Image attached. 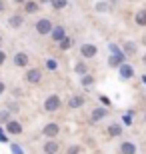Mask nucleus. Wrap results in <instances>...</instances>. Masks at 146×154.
I'll list each match as a JSON object with an SVG mask.
<instances>
[{"instance_id":"f8f14e48","label":"nucleus","mask_w":146,"mask_h":154,"mask_svg":"<svg viewBox=\"0 0 146 154\" xmlns=\"http://www.w3.org/2000/svg\"><path fill=\"white\" fill-rule=\"evenodd\" d=\"M22 22H24V18L20 16V14H14V16L8 18V24H10L12 28H18V26H22Z\"/></svg>"},{"instance_id":"6e6552de","label":"nucleus","mask_w":146,"mask_h":154,"mask_svg":"<svg viewBox=\"0 0 146 154\" xmlns=\"http://www.w3.org/2000/svg\"><path fill=\"white\" fill-rule=\"evenodd\" d=\"M50 34H52V40H54V42H60V40L66 38V32H64V28H62V26H54Z\"/></svg>"},{"instance_id":"c756f323","label":"nucleus","mask_w":146,"mask_h":154,"mask_svg":"<svg viewBox=\"0 0 146 154\" xmlns=\"http://www.w3.org/2000/svg\"><path fill=\"white\" fill-rule=\"evenodd\" d=\"M96 8H98V10H106L108 6H106V2H98V6H96Z\"/></svg>"},{"instance_id":"473e14b6","label":"nucleus","mask_w":146,"mask_h":154,"mask_svg":"<svg viewBox=\"0 0 146 154\" xmlns=\"http://www.w3.org/2000/svg\"><path fill=\"white\" fill-rule=\"evenodd\" d=\"M6 140H8V138H6L4 134H2V130H0V142H6Z\"/></svg>"},{"instance_id":"423d86ee","label":"nucleus","mask_w":146,"mask_h":154,"mask_svg":"<svg viewBox=\"0 0 146 154\" xmlns=\"http://www.w3.org/2000/svg\"><path fill=\"white\" fill-rule=\"evenodd\" d=\"M14 64H16L18 68H26L28 66V54L26 52H18L16 56H14Z\"/></svg>"},{"instance_id":"72a5a7b5","label":"nucleus","mask_w":146,"mask_h":154,"mask_svg":"<svg viewBox=\"0 0 146 154\" xmlns=\"http://www.w3.org/2000/svg\"><path fill=\"white\" fill-rule=\"evenodd\" d=\"M4 92V82H0V94Z\"/></svg>"},{"instance_id":"f257e3e1","label":"nucleus","mask_w":146,"mask_h":154,"mask_svg":"<svg viewBox=\"0 0 146 154\" xmlns=\"http://www.w3.org/2000/svg\"><path fill=\"white\" fill-rule=\"evenodd\" d=\"M52 28H54V26H52L50 18H40L38 22H36V32H38V34H42V36L50 34Z\"/></svg>"},{"instance_id":"4be33fe9","label":"nucleus","mask_w":146,"mask_h":154,"mask_svg":"<svg viewBox=\"0 0 146 154\" xmlns=\"http://www.w3.org/2000/svg\"><path fill=\"white\" fill-rule=\"evenodd\" d=\"M74 70H76L78 74H82V76H84V74H86V70H88V68H86V64H84V62H78L76 66H74Z\"/></svg>"},{"instance_id":"2f4dec72","label":"nucleus","mask_w":146,"mask_h":154,"mask_svg":"<svg viewBox=\"0 0 146 154\" xmlns=\"http://www.w3.org/2000/svg\"><path fill=\"white\" fill-rule=\"evenodd\" d=\"M8 110H18V106H16V104H12V102H10V104H8Z\"/></svg>"},{"instance_id":"bb28decb","label":"nucleus","mask_w":146,"mask_h":154,"mask_svg":"<svg viewBox=\"0 0 146 154\" xmlns=\"http://www.w3.org/2000/svg\"><path fill=\"white\" fill-rule=\"evenodd\" d=\"M132 122V112H128V114L124 116V124H130Z\"/></svg>"},{"instance_id":"f03ea898","label":"nucleus","mask_w":146,"mask_h":154,"mask_svg":"<svg viewBox=\"0 0 146 154\" xmlns=\"http://www.w3.org/2000/svg\"><path fill=\"white\" fill-rule=\"evenodd\" d=\"M60 108V96H56V94H52V96H48L44 100V110L46 112H54V110Z\"/></svg>"},{"instance_id":"9d476101","label":"nucleus","mask_w":146,"mask_h":154,"mask_svg":"<svg viewBox=\"0 0 146 154\" xmlns=\"http://www.w3.org/2000/svg\"><path fill=\"white\" fill-rule=\"evenodd\" d=\"M120 68V78H132L134 76V70L130 64H122V66H118Z\"/></svg>"},{"instance_id":"f704fd0d","label":"nucleus","mask_w":146,"mask_h":154,"mask_svg":"<svg viewBox=\"0 0 146 154\" xmlns=\"http://www.w3.org/2000/svg\"><path fill=\"white\" fill-rule=\"evenodd\" d=\"M4 10V2H2V0H0V12Z\"/></svg>"},{"instance_id":"c85d7f7f","label":"nucleus","mask_w":146,"mask_h":154,"mask_svg":"<svg viewBox=\"0 0 146 154\" xmlns=\"http://www.w3.org/2000/svg\"><path fill=\"white\" fill-rule=\"evenodd\" d=\"M100 102L104 104V106H110V100H108V96H100Z\"/></svg>"},{"instance_id":"39448f33","label":"nucleus","mask_w":146,"mask_h":154,"mask_svg":"<svg viewBox=\"0 0 146 154\" xmlns=\"http://www.w3.org/2000/svg\"><path fill=\"white\" fill-rule=\"evenodd\" d=\"M44 136H48V138H54V136H58V134H60V126L58 124H54V122H52V124H46L44 126Z\"/></svg>"},{"instance_id":"412c9836","label":"nucleus","mask_w":146,"mask_h":154,"mask_svg":"<svg viewBox=\"0 0 146 154\" xmlns=\"http://www.w3.org/2000/svg\"><path fill=\"white\" fill-rule=\"evenodd\" d=\"M52 8H56V10H60V8H64L66 6V0H50Z\"/></svg>"},{"instance_id":"f3484780","label":"nucleus","mask_w":146,"mask_h":154,"mask_svg":"<svg viewBox=\"0 0 146 154\" xmlns=\"http://www.w3.org/2000/svg\"><path fill=\"white\" fill-rule=\"evenodd\" d=\"M108 134H110V136H120V134H122L120 124H110L108 126Z\"/></svg>"},{"instance_id":"b1692460","label":"nucleus","mask_w":146,"mask_h":154,"mask_svg":"<svg viewBox=\"0 0 146 154\" xmlns=\"http://www.w3.org/2000/svg\"><path fill=\"white\" fill-rule=\"evenodd\" d=\"M8 120H10L8 110H0V122H8Z\"/></svg>"},{"instance_id":"58836bf2","label":"nucleus","mask_w":146,"mask_h":154,"mask_svg":"<svg viewBox=\"0 0 146 154\" xmlns=\"http://www.w3.org/2000/svg\"><path fill=\"white\" fill-rule=\"evenodd\" d=\"M16 2H24V0H16Z\"/></svg>"},{"instance_id":"dca6fc26","label":"nucleus","mask_w":146,"mask_h":154,"mask_svg":"<svg viewBox=\"0 0 146 154\" xmlns=\"http://www.w3.org/2000/svg\"><path fill=\"white\" fill-rule=\"evenodd\" d=\"M120 150H122V154H134L136 152V146L132 142H124L122 146H120Z\"/></svg>"},{"instance_id":"2eb2a0df","label":"nucleus","mask_w":146,"mask_h":154,"mask_svg":"<svg viewBox=\"0 0 146 154\" xmlns=\"http://www.w3.org/2000/svg\"><path fill=\"white\" fill-rule=\"evenodd\" d=\"M136 24H138V26H146V10H138L136 12Z\"/></svg>"},{"instance_id":"0eeeda50","label":"nucleus","mask_w":146,"mask_h":154,"mask_svg":"<svg viewBox=\"0 0 146 154\" xmlns=\"http://www.w3.org/2000/svg\"><path fill=\"white\" fill-rule=\"evenodd\" d=\"M6 132H10V134H22V126L16 120H8L6 122Z\"/></svg>"},{"instance_id":"4c0bfd02","label":"nucleus","mask_w":146,"mask_h":154,"mask_svg":"<svg viewBox=\"0 0 146 154\" xmlns=\"http://www.w3.org/2000/svg\"><path fill=\"white\" fill-rule=\"evenodd\" d=\"M40 2H50V0H40Z\"/></svg>"},{"instance_id":"a878e982","label":"nucleus","mask_w":146,"mask_h":154,"mask_svg":"<svg viewBox=\"0 0 146 154\" xmlns=\"http://www.w3.org/2000/svg\"><path fill=\"white\" fill-rule=\"evenodd\" d=\"M78 152H80L78 146H70V148H68V154H78Z\"/></svg>"},{"instance_id":"6ab92c4d","label":"nucleus","mask_w":146,"mask_h":154,"mask_svg":"<svg viewBox=\"0 0 146 154\" xmlns=\"http://www.w3.org/2000/svg\"><path fill=\"white\" fill-rule=\"evenodd\" d=\"M24 10L28 12V14H32V12H38V4H36V2H26V4H24Z\"/></svg>"},{"instance_id":"4468645a","label":"nucleus","mask_w":146,"mask_h":154,"mask_svg":"<svg viewBox=\"0 0 146 154\" xmlns=\"http://www.w3.org/2000/svg\"><path fill=\"white\" fill-rule=\"evenodd\" d=\"M124 54H128V56H134L136 54V44L134 42H124Z\"/></svg>"},{"instance_id":"cd10ccee","label":"nucleus","mask_w":146,"mask_h":154,"mask_svg":"<svg viewBox=\"0 0 146 154\" xmlns=\"http://www.w3.org/2000/svg\"><path fill=\"white\" fill-rule=\"evenodd\" d=\"M12 152H14V154H22V150H20L18 144H12Z\"/></svg>"},{"instance_id":"e433bc0d","label":"nucleus","mask_w":146,"mask_h":154,"mask_svg":"<svg viewBox=\"0 0 146 154\" xmlns=\"http://www.w3.org/2000/svg\"><path fill=\"white\" fill-rule=\"evenodd\" d=\"M142 60H144V64H146V54H144V58H142Z\"/></svg>"},{"instance_id":"c9c22d12","label":"nucleus","mask_w":146,"mask_h":154,"mask_svg":"<svg viewBox=\"0 0 146 154\" xmlns=\"http://www.w3.org/2000/svg\"><path fill=\"white\" fill-rule=\"evenodd\" d=\"M142 80H144V84H146V76H142Z\"/></svg>"},{"instance_id":"ddd939ff","label":"nucleus","mask_w":146,"mask_h":154,"mask_svg":"<svg viewBox=\"0 0 146 154\" xmlns=\"http://www.w3.org/2000/svg\"><path fill=\"white\" fill-rule=\"evenodd\" d=\"M58 148H60V144H58V142H46L44 144V152L46 154H56Z\"/></svg>"},{"instance_id":"7ed1b4c3","label":"nucleus","mask_w":146,"mask_h":154,"mask_svg":"<svg viewBox=\"0 0 146 154\" xmlns=\"http://www.w3.org/2000/svg\"><path fill=\"white\" fill-rule=\"evenodd\" d=\"M26 82H30V84H38L40 78H42V72H40L38 68H28V72H26Z\"/></svg>"},{"instance_id":"a211bd4d","label":"nucleus","mask_w":146,"mask_h":154,"mask_svg":"<svg viewBox=\"0 0 146 154\" xmlns=\"http://www.w3.org/2000/svg\"><path fill=\"white\" fill-rule=\"evenodd\" d=\"M82 104H84V98L82 96H74L72 100H70V108H80Z\"/></svg>"},{"instance_id":"5701e85b","label":"nucleus","mask_w":146,"mask_h":154,"mask_svg":"<svg viewBox=\"0 0 146 154\" xmlns=\"http://www.w3.org/2000/svg\"><path fill=\"white\" fill-rule=\"evenodd\" d=\"M70 44H72V40L68 38V36H66L64 40H60V48H62V50H66V48H70Z\"/></svg>"},{"instance_id":"aec40b11","label":"nucleus","mask_w":146,"mask_h":154,"mask_svg":"<svg viewBox=\"0 0 146 154\" xmlns=\"http://www.w3.org/2000/svg\"><path fill=\"white\" fill-rule=\"evenodd\" d=\"M80 84H82V86H90V84H94V76L84 74V76H82V80H80Z\"/></svg>"},{"instance_id":"9b49d317","label":"nucleus","mask_w":146,"mask_h":154,"mask_svg":"<svg viewBox=\"0 0 146 154\" xmlns=\"http://www.w3.org/2000/svg\"><path fill=\"white\" fill-rule=\"evenodd\" d=\"M106 114H108L106 108H96V110H92V122H98V120H102Z\"/></svg>"},{"instance_id":"ea45409f","label":"nucleus","mask_w":146,"mask_h":154,"mask_svg":"<svg viewBox=\"0 0 146 154\" xmlns=\"http://www.w3.org/2000/svg\"><path fill=\"white\" fill-rule=\"evenodd\" d=\"M0 44H2V40H0Z\"/></svg>"},{"instance_id":"20e7f679","label":"nucleus","mask_w":146,"mask_h":154,"mask_svg":"<svg viewBox=\"0 0 146 154\" xmlns=\"http://www.w3.org/2000/svg\"><path fill=\"white\" fill-rule=\"evenodd\" d=\"M96 52H98V50H96L94 44H82V46H80V54H82L84 58H94Z\"/></svg>"},{"instance_id":"393cba45","label":"nucleus","mask_w":146,"mask_h":154,"mask_svg":"<svg viewBox=\"0 0 146 154\" xmlns=\"http://www.w3.org/2000/svg\"><path fill=\"white\" fill-rule=\"evenodd\" d=\"M46 66H48V70H56V62H54V60H48Z\"/></svg>"},{"instance_id":"1a4fd4ad","label":"nucleus","mask_w":146,"mask_h":154,"mask_svg":"<svg viewBox=\"0 0 146 154\" xmlns=\"http://www.w3.org/2000/svg\"><path fill=\"white\" fill-rule=\"evenodd\" d=\"M110 66H122L124 64V52H118V54H112L110 60H108Z\"/></svg>"},{"instance_id":"7c9ffc66","label":"nucleus","mask_w":146,"mask_h":154,"mask_svg":"<svg viewBox=\"0 0 146 154\" xmlns=\"http://www.w3.org/2000/svg\"><path fill=\"white\" fill-rule=\"evenodd\" d=\"M4 60H6V54L2 50H0V66H2V64H4Z\"/></svg>"}]
</instances>
